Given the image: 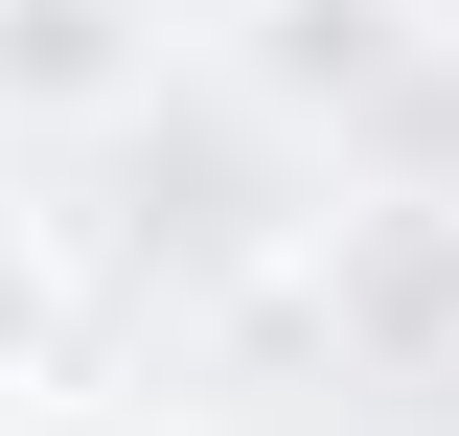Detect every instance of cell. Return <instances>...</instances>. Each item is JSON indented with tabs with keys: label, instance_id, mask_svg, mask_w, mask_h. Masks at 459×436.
<instances>
[{
	"label": "cell",
	"instance_id": "obj_1",
	"mask_svg": "<svg viewBox=\"0 0 459 436\" xmlns=\"http://www.w3.org/2000/svg\"><path fill=\"white\" fill-rule=\"evenodd\" d=\"M322 322H344L368 390H437V414H459V207H368L322 253Z\"/></svg>",
	"mask_w": 459,
	"mask_h": 436
},
{
	"label": "cell",
	"instance_id": "obj_2",
	"mask_svg": "<svg viewBox=\"0 0 459 436\" xmlns=\"http://www.w3.org/2000/svg\"><path fill=\"white\" fill-rule=\"evenodd\" d=\"M138 92H161L138 0H0V115H138Z\"/></svg>",
	"mask_w": 459,
	"mask_h": 436
},
{
	"label": "cell",
	"instance_id": "obj_3",
	"mask_svg": "<svg viewBox=\"0 0 459 436\" xmlns=\"http://www.w3.org/2000/svg\"><path fill=\"white\" fill-rule=\"evenodd\" d=\"M391 23H413V0H276V47H253V69H276V92H368Z\"/></svg>",
	"mask_w": 459,
	"mask_h": 436
},
{
	"label": "cell",
	"instance_id": "obj_4",
	"mask_svg": "<svg viewBox=\"0 0 459 436\" xmlns=\"http://www.w3.org/2000/svg\"><path fill=\"white\" fill-rule=\"evenodd\" d=\"M23 344H47V230L0 207V368H23Z\"/></svg>",
	"mask_w": 459,
	"mask_h": 436
},
{
	"label": "cell",
	"instance_id": "obj_5",
	"mask_svg": "<svg viewBox=\"0 0 459 436\" xmlns=\"http://www.w3.org/2000/svg\"><path fill=\"white\" fill-rule=\"evenodd\" d=\"M0 436H138V414H69V390H47V414H0Z\"/></svg>",
	"mask_w": 459,
	"mask_h": 436
}]
</instances>
